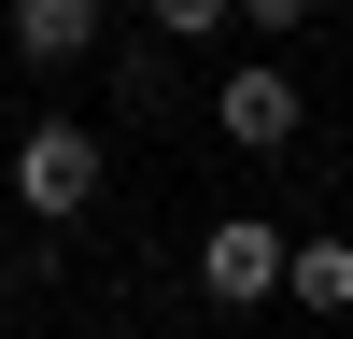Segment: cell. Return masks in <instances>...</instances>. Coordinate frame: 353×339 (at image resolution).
I'll return each mask as SVG.
<instances>
[{
	"label": "cell",
	"instance_id": "cell-5",
	"mask_svg": "<svg viewBox=\"0 0 353 339\" xmlns=\"http://www.w3.org/2000/svg\"><path fill=\"white\" fill-rule=\"evenodd\" d=\"M297 311H353V240H297V282H283Z\"/></svg>",
	"mask_w": 353,
	"mask_h": 339
},
{
	"label": "cell",
	"instance_id": "cell-7",
	"mask_svg": "<svg viewBox=\"0 0 353 339\" xmlns=\"http://www.w3.org/2000/svg\"><path fill=\"white\" fill-rule=\"evenodd\" d=\"M311 14H325V0H241V28H254V43H297Z\"/></svg>",
	"mask_w": 353,
	"mask_h": 339
},
{
	"label": "cell",
	"instance_id": "cell-2",
	"mask_svg": "<svg viewBox=\"0 0 353 339\" xmlns=\"http://www.w3.org/2000/svg\"><path fill=\"white\" fill-rule=\"evenodd\" d=\"M283 282H297V240H283L269 212H212L198 226V297L212 311H269Z\"/></svg>",
	"mask_w": 353,
	"mask_h": 339
},
{
	"label": "cell",
	"instance_id": "cell-1",
	"mask_svg": "<svg viewBox=\"0 0 353 339\" xmlns=\"http://www.w3.org/2000/svg\"><path fill=\"white\" fill-rule=\"evenodd\" d=\"M14 198H28V226H71L85 198H99V127H85V113H28L14 127Z\"/></svg>",
	"mask_w": 353,
	"mask_h": 339
},
{
	"label": "cell",
	"instance_id": "cell-4",
	"mask_svg": "<svg viewBox=\"0 0 353 339\" xmlns=\"http://www.w3.org/2000/svg\"><path fill=\"white\" fill-rule=\"evenodd\" d=\"M14 56L28 71H85L99 56V0H14Z\"/></svg>",
	"mask_w": 353,
	"mask_h": 339
},
{
	"label": "cell",
	"instance_id": "cell-8",
	"mask_svg": "<svg viewBox=\"0 0 353 339\" xmlns=\"http://www.w3.org/2000/svg\"><path fill=\"white\" fill-rule=\"evenodd\" d=\"M0 339H14V282H0Z\"/></svg>",
	"mask_w": 353,
	"mask_h": 339
},
{
	"label": "cell",
	"instance_id": "cell-9",
	"mask_svg": "<svg viewBox=\"0 0 353 339\" xmlns=\"http://www.w3.org/2000/svg\"><path fill=\"white\" fill-rule=\"evenodd\" d=\"M99 339H156V325H99Z\"/></svg>",
	"mask_w": 353,
	"mask_h": 339
},
{
	"label": "cell",
	"instance_id": "cell-10",
	"mask_svg": "<svg viewBox=\"0 0 353 339\" xmlns=\"http://www.w3.org/2000/svg\"><path fill=\"white\" fill-rule=\"evenodd\" d=\"M226 339H269V325H226Z\"/></svg>",
	"mask_w": 353,
	"mask_h": 339
},
{
	"label": "cell",
	"instance_id": "cell-3",
	"mask_svg": "<svg viewBox=\"0 0 353 339\" xmlns=\"http://www.w3.org/2000/svg\"><path fill=\"white\" fill-rule=\"evenodd\" d=\"M212 127L241 141V156H283V141L311 127V85L283 71V56H241V71H212Z\"/></svg>",
	"mask_w": 353,
	"mask_h": 339
},
{
	"label": "cell",
	"instance_id": "cell-6",
	"mask_svg": "<svg viewBox=\"0 0 353 339\" xmlns=\"http://www.w3.org/2000/svg\"><path fill=\"white\" fill-rule=\"evenodd\" d=\"M241 28V0H156V43H226Z\"/></svg>",
	"mask_w": 353,
	"mask_h": 339
}]
</instances>
